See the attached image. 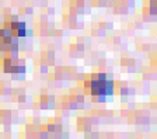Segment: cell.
<instances>
[{
    "instance_id": "6da1fadb",
    "label": "cell",
    "mask_w": 157,
    "mask_h": 139,
    "mask_svg": "<svg viewBox=\"0 0 157 139\" xmlns=\"http://www.w3.org/2000/svg\"><path fill=\"white\" fill-rule=\"evenodd\" d=\"M114 83L111 80H107L105 75H100L97 80L91 82V94L93 96H111L114 91Z\"/></svg>"
},
{
    "instance_id": "7a4b0ae2",
    "label": "cell",
    "mask_w": 157,
    "mask_h": 139,
    "mask_svg": "<svg viewBox=\"0 0 157 139\" xmlns=\"http://www.w3.org/2000/svg\"><path fill=\"white\" fill-rule=\"evenodd\" d=\"M13 28H14V30H17V35H18V37H24V35H25V24H24V23L13 24Z\"/></svg>"
}]
</instances>
